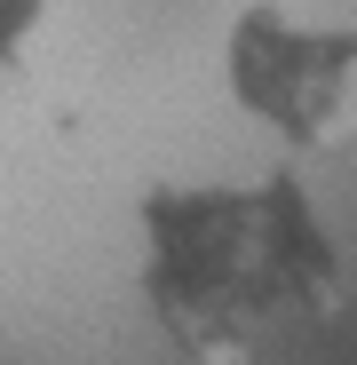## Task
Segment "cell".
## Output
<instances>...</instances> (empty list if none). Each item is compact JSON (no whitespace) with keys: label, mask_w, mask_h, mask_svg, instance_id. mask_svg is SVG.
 I'll return each mask as SVG.
<instances>
[{"label":"cell","mask_w":357,"mask_h":365,"mask_svg":"<svg viewBox=\"0 0 357 365\" xmlns=\"http://www.w3.org/2000/svg\"><path fill=\"white\" fill-rule=\"evenodd\" d=\"M143 294L199 365H254L302 341L341 302V255L294 182L151 199Z\"/></svg>","instance_id":"cell-1"},{"label":"cell","mask_w":357,"mask_h":365,"mask_svg":"<svg viewBox=\"0 0 357 365\" xmlns=\"http://www.w3.org/2000/svg\"><path fill=\"white\" fill-rule=\"evenodd\" d=\"M230 80L262 128L286 143H333L357 128V32H310V24H278L247 16L230 40Z\"/></svg>","instance_id":"cell-2"},{"label":"cell","mask_w":357,"mask_h":365,"mask_svg":"<svg viewBox=\"0 0 357 365\" xmlns=\"http://www.w3.org/2000/svg\"><path fill=\"white\" fill-rule=\"evenodd\" d=\"M32 16H40V0H0V72L16 64V48H24Z\"/></svg>","instance_id":"cell-3"}]
</instances>
